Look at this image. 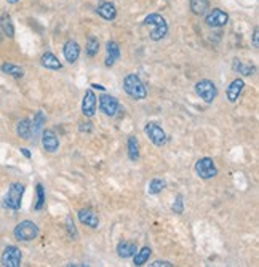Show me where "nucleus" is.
Here are the masks:
<instances>
[{
  "label": "nucleus",
  "instance_id": "obj_31",
  "mask_svg": "<svg viewBox=\"0 0 259 267\" xmlns=\"http://www.w3.org/2000/svg\"><path fill=\"white\" fill-rule=\"evenodd\" d=\"M66 229H67V234H69V237H71L72 240H76L77 239V229H76V224H74V219L69 216L67 219H66Z\"/></svg>",
  "mask_w": 259,
  "mask_h": 267
},
{
  "label": "nucleus",
  "instance_id": "obj_12",
  "mask_svg": "<svg viewBox=\"0 0 259 267\" xmlns=\"http://www.w3.org/2000/svg\"><path fill=\"white\" fill-rule=\"evenodd\" d=\"M96 95L93 90H86L85 91V96H83V101H82V112L85 117H93L96 114Z\"/></svg>",
  "mask_w": 259,
  "mask_h": 267
},
{
  "label": "nucleus",
  "instance_id": "obj_36",
  "mask_svg": "<svg viewBox=\"0 0 259 267\" xmlns=\"http://www.w3.org/2000/svg\"><path fill=\"white\" fill-rule=\"evenodd\" d=\"M20 150H21V154L26 157V159H31V152H29V150H27L26 147H21Z\"/></svg>",
  "mask_w": 259,
  "mask_h": 267
},
{
  "label": "nucleus",
  "instance_id": "obj_14",
  "mask_svg": "<svg viewBox=\"0 0 259 267\" xmlns=\"http://www.w3.org/2000/svg\"><path fill=\"white\" fill-rule=\"evenodd\" d=\"M245 88V82L241 79H235L230 82V85L227 86V90H226V96H227V101L229 103H237L239 101V98L241 95V91H243Z\"/></svg>",
  "mask_w": 259,
  "mask_h": 267
},
{
  "label": "nucleus",
  "instance_id": "obj_32",
  "mask_svg": "<svg viewBox=\"0 0 259 267\" xmlns=\"http://www.w3.org/2000/svg\"><path fill=\"white\" fill-rule=\"evenodd\" d=\"M171 210H173V213H176V214H182L184 213V200H182L181 194L176 195V200H175V203H173Z\"/></svg>",
  "mask_w": 259,
  "mask_h": 267
},
{
  "label": "nucleus",
  "instance_id": "obj_22",
  "mask_svg": "<svg viewBox=\"0 0 259 267\" xmlns=\"http://www.w3.org/2000/svg\"><path fill=\"white\" fill-rule=\"evenodd\" d=\"M151 254H152V249L151 246H142L139 251H136L135 253V256H133V264L135 266H144L149 261V258H151Z\"/></svg>",
  "mask_w": 259,
  "mask_h": 267
},
{
  "label": "nucleus",
  "instance_id": "obj_24",
  "mask_svg": "<svg viewBox=\"0 0 259 267\" xmlns=\"http://www.w3.org/2000/svg\"><path fill=\"white\" fill-rule=\"evenodd\" d=\"M2 72L7 74V75H11V77H15V79H21L22 75H24V69L16 66V64H11V62H3Z\"/></svg>",
  "mask_w": 259,
  "mask_h": 267
},
{
  "label": "nucleus",
  "instance_id": "obj_38",
  "mask_svg": "<svg viewBox=\"0 0 259 267\" xmlns=\"http://www.w3.org/2000/svg\"><path fill=\"white\" fill-rule=\"evenodd\" d=\"M7 2H8V3H18L20 0H7Z\"/></svg>",
  "mask_w": 259,
  "mask_h": 267
},
{
  "label": "nucleus",
  "instance_id": "obj_13",
  "mask_svg": "<svg viewBox=\"0 0 259 267\" xmlns=\"http://www.w3.org/2000/svg\"><path fill=\"white\" fill-rule=\"evenodd\" d=\"M79 221L85 226H88L91 229L100 227V216H98V213L91 210V208H82V210L79 211Z\"/></svg>",
  "mask_w": 259,
  "mask_h": 267
},
{
  "label": "nucleus",
  "instance_id": "obj_5",
  "mask_svg": "<svg viewBox=\"0 0 259 267\" xmlns=\"http://www.w3.org/2000/svg\"><path fill=\"white\" fill-rule=\"evenodd\" d=\"M195 93L200 96L201 101H205L206 104H211L218 98V86L215 85L213 80L203 79L195 83Z\"/></svg>",
  "mask_w": 259,
  "mask_h": 267
},
{
  "label": "nucleus",
  "instance_id": "obj_3",
  "mask_svg": "<svg viewBox=\"0 0 259 267\" xmlns=\"http://www.w3.org/2000/svg\"><path fill=\"white\" fill-rule=\"evenodd\" d=\"M24 184L21 183H13L8 187V192L5 194L3 200H2V205L7 208V210L11 211H18L21 208V202H22V195H24Z\"/></svg>",
  "mask_w": 259,
  "mask_h": 267
},
{
  "label": "nucleus",
  "instance_id": "obj_4",
  "mask_svg": "<svg viewBox=\"0 0 259 267\" xmlns=\"http://www.w3.org/2000/svg\"><path fill=\"white\" fill-rule=\"evenodd\" d=\"M13 234L16 237V240L20 242H31V240H36L39 234H40V229L36 223L32 221H21L18 226L15 227Z\"/></svg>",
  "mask_w": 259,
  "mask_h": 267
},
{
  "label": "nucleus",
  "instance_id": "obj_2",
  "mask_svg": "<svg viewBox=\"0 0 259 267\" xmlns=\"http://www.w3.org/2000/svg\"><path fill=\"white\" fill-rule=\"evenodd\" d=\"M123 90L130 98H133V100H138V101L147 98L146 85H144V82L136 74H130L123 79Z\"/></svg>",
  "mask_w": 259,
  "mask_h": 267
},
{
  "label": "nucleus",
  "instance_id": "obj_27",
  "mask_svg": "<svg viewBox=\"0 0 259 267\" xmlns=\"http://www.w3.org/2000/svg\"><path fill=\"white\" fill-rule=\"evenodd\" d=\"M234 71H239L241 75H246V77H250V75L255 74L256 67L255 66H250V64H243L240 60H234Z\"/></svg>",
  "mask_w": 259,
  "mask_h": 267
},
{
  "label": "nucleus",
  "instance_id": "obj_19",
  "mask_svg": "<svg viewBox=\"0 0 259 267\" xmlns=\"http://www.w3.org/2000/svg\"><path fill=\"white\" fill-rule=\"evenodd\" d=\"M189 7L195 16H203L210 10V0H189Z\"/></svg>",
  "mask_w": 259,
  "mask_h": 267
},
{
  "label": "nucleus",
  "instance_id": "obj_21",
  "mask_svg": "<svg viewBox=\"0 0 259 267\" xmlns=\"http://www.w3.org/2000/svg\"><path fill=\"white\" fill-rule=\"evenodd\" d=\"M0 29L3 31V34L10 39L15 37V27H13V21H11L8 13H3L0 16Z\"/></svg>",
  "mask_w": 259,
  "mask_h": 267
},
{
  "label": "nucleus",
  "instance_id": "obj_20",
  "mask_svg": "<svg viewBox=\"0 0 259 267\" xmlns=\"http://www.w3.org/2000/svg\"><path fill=\"white\" fill-rule=\"evenodd\" d=\"M16 133L21 139H31L32 136V122L29 119H22L18 122V126H16Z\"/></svg>",
  "mask_w": 259,
  "mask_h": 267
},
{
  "label": "nucleus",
  "instance_id": "obj_15",
  "mask_svg": "<svg viewBox=\"0 0 259 267\" xmlns=\"http://www.w3.org/2000/svg\"><path fill=\"white\" fill-rule=\"evenodd\" d=\"M62 53H64V58L69 64H74V62H77L80 56V45L76 40H67L64 43V48H62Z\"/></svg>",
  "mask_w": 259,
  "mask_h": 267
},
{
  "label": "nucleus",
  "instance_id": "obj_37",
  "mask_svg": "<svg viewBox=\"0 0 259 267\" xmlns=\"http://www.w3.org/2000/svg\"><path fill=\"white\" fill-rule=\"evenodd\" d=\"M91 86H93V88H98V90H104L101 85H98V83H91Z\"/></svg>",
  "mask_w": 259,
  "mask_h": 267
},
{
  "label": "nucleus",
  "instance_id": "obj_23",
  "mask_svg": "<svg viewBox=\"0 0 259 267\" xmlns=\"http://www.w3.org/2000/svg\"><path fill=\"white\" fill-rule=\"evenodd\" d=\"M128 159L131 162L139 160V143H138L136 136L128 138Z\"/></svg>",
  "mask_w": 259,
  "mask_h": 267
},
{
  "label": "nucleus",
  "instance_id": "obj_35",
  "mask_svg": "<svg viewBox=\"0 0 259 267\" xmlns=\"http://www.w3.org/2000/svg\"><path fill=\"white\" fill-rule=\"evenodd\" d=\"M258 34L259 32H258V27H256L255 29V34H253V46H255V48H258V46H259V42H258V37L259 36H258Z\"/></svg>",
  "mask_w": 259,
  "mask_h": 267
},
{
  "label": "nucleus",
  "instance_id": "obj_33",
  "mask_svg": "<svg viewBox=\"0 0 259 267\" xmlns=\"http://www.w3.org/2000/svg\"><path fill=\"white\" fill-rule=\"evenodd\" d=\"M79 131L80 133H91L93 131V125H91V122H80Z\"/></svg>",
  "mask_w": 259,
  "mask_h": 267
},
{
  "label": "nucleus",
  "instance_id": "obj_8",
  "mask_svg": "<svg viewBox=\"0 0 259 267\" xmlns=\"http://www.w3.org/2000/svg\"><path fill=\"white\" fill-rule=\"evenodd\" d=\"M21 249L15 245H8L3 249L2 258H0V263H2L3 267H20L21 266Z\"/></svg>",
  "mask_w": 259,
  "mask_h": 267
},
{
  "label": "nucleus",
  "instance_id": "obj_1",
  "mask_svg": "<svg viewBox=\"0 0 259 267\" xmlns=\"http://www.w3.org/2000/svg\"><path fill=\"white\" fill-rule=\"evenodd\" d=\"M144 24L152 27L149 37H151V40H154V42H160V40L165 39V36L168 34V22L159 13L147 15L146 18H144Z\"/></svg>",
  "mask_w": 259,
  "mask_h": 267
},
{
  "label": "nucleus",
  "instance_id": "obj_34",
  "mask_svg": "<svg viewBox=\"0 0 259 267\" xmlns=\"http://www.w3.org/2000/svg\"><path fill=\"white\" fill-rule=\"evenodd\" d=\"M151 267H173L170 261H154L152 264H149Z\"/></svg>",
  "mask_w": 259,
  "mask_h": 267
},
{
  "label": "nucleus",
  "instance_id": "obj_6",
  "mask_svg": "<svg viewBox=\"0 0 259 267\" xmlns=\"http://www.w3.org/2000/svg\"><path fill=\"white\" fill-rule=\"evenodd\" d=\"M144 133H146V136L151 139L157 147L165 146L166 141H168V136H166L165 130L157 123V122H149V123L144 126Z\"/></svg>",
  "mask_w": 259,
  "mask_h": 267
},
{
  "label": "nucleus",
  "instance_id": "obj_26",
  "mask_svg": "<svg viewBox=\"0 0 259 267\" xmlns=\"http://www.w3.org/2000/svg\"><path fill=\"white\" fill-rule=\"evenodd\" d=\"M165 187H166V181H165V179L155 178V179H152L151 183H149L147 194H151V195H157V194L162 192V190H163Z\"/></svg>",
  "mask_w": 259,
  "mask_h": 267
},
{
  "label": "nucleus",
  "instance_id": "obj_7",
  "mask_svg": "<svg viewBox=\"0 0 259 267\" xmlns=\"http://www.w3.org/2000/svg\"><path fill=\"white\" fill-rule=\"evenodd\" d=\"M195 173L201 179H213L218 175V168L211 157H203L195 162Z\"/></svg>",
  "mask_w": 259,
  "mask_h": 267
},
{
  "label": "nucleus",
  "instance_id": "obj_25",
  "mask_svg": "<svg viewBox=\"0 0 259 267\" xmlns=\"http://www.w3.org/2000/svg\"><path fill=\"white\" fill-rule=\"evenodd\" d=\"M85 51H86V55H88L90 58L96 56L98 53H100V40H98L95 36H90L88 40H86Z\"/></svg>",
  "mask_w": 259,
  "mask_h": 267
},
{
  "label": "nucleus",
  "instance_id": "obj_29",
  "mask_svg": "<svg viewBox=\"0 0 259 267\" xmlns=\"http://www.w3.org/2000/svg\"><path fill=\"white\" fill-rule=\"evenodd\" d=\"M106 50H107V56L112 58L114 61L120 60V46L117 42H114V40H109L107 45H106Z\"/></svg>",
  "mask_w": 259,
  "mask_h": 267
},
{
  "label": "nucleus",
  "instance_id": "obj_11",
  "mask_svg": "<svg viewBox=\"0 0 259 267\" xmlns=\"http://www.w3.org/2000/svg\"><path fill=\"white\" fill-rule=\"evenodd\" d=\"M42 146L50 154H53L60 149V138L56 136V133L53 130H43L42 131Z\"/></svg>",
  "mask_w": 259,
  "mask_h": 267
},
{
  "label": "nucleus",
  "instance_id": "obj_16",
  "mask_svg": "<svg viewBox=\"0 0 259 267\" xmlns=\"http://www.w3.org/2000/svg\"><path fill=\"white\" fill-rule=\"evenodd\" d=\"M136 251H138L136 243H133V242H126V240L119 242V245H117V254H119V258H122V259L133 258Z\"/></svg>",
  "mask_w": 259,
  "mask_h": 267
},
{
  "label": "nucleus",
  "instance_id": "obj_28",
  "mask_svg": "<svg viewBox=\"0 0 259 267\" xmlns=\"http://www.w3.org/2000/svg\"><path fill=\"white\" fill-rule=\"evenodd\" d=\"M45 122H47V117H45L42 111H39L36 114V117H34V122H32V133L34 135H39V133L42 131Z\"/></svg>",
  "mask_w": 259,
  "mask_h": 267
},
{
  "label": "nucleus",
  "instance_id": "obj_30",
  "mask_svg": "<svg viewBox=\"0 0 259 267\" xmlns=\"http://www.w3.org/2000/svg\"><path fill=\"white\" fill-rule=\"evenodd\" d=\"M36 192H37V202H36V205H34V210L40 211L45 205V189L42 184L36 185Z\"/></svg>",
  "mask_w": 259,
  "mask_h": 267
},
{
  "label": "nucleus",
  "instance_id": "obj_9",
  "mask_svg": "<svg viewBox=\"0 0 259 267\" xmlns=\"http://www.w3.org/2000/svg\"><path fill=\"white\" fill-rule=\"evenodd\" d=\"M100 109L102 114H106L107 117H115L117 112L120 111V104L117 101V98H114L112 95H101L100 96Z\"/></svg>",
  "mask_w": 259,
  "mask_h": 267
},
{
  "label": "nucleus",
  "instance_id": "obj_18",
  "mask_svg": "<svg viewBox=\"0 0 259 267\" xmlns=\"http://www.w3.org/2000/svg\"><path fill=\"white\" fill-rule=\"evenodd\" d=\"M40 62H42L43 67L50 69V71H60V69H62L61 61L58 60V58L53 53H51V51H47V53H43L42 58H40Z\"/></svg>",
  "mask_w": 259,
  "mask_h": 267
},
{
  "label": "nucleus",
  "instance_id": "obj_10",
  "mask_svg": "<svg viewBox=\"0 0 259 267\" xmlns=\"http://www.w3.org/2000/svg\"><path fill=\"white\" fill-rule=\"evenodd\" d=\"M206 26L210 27H222L229 22V15L221 8H213L205 18Z\"/></svg>",
  "mask_w": 259,
  "mask_h": 267
},
{
  "label": "nucleus",
  "instance_id": "obj_17",
  "mask_svg": "<svg viewBox=\"0 0 259 267\" xmlns=\"http://www.w3.org/2000/svg\"><path fill=\"white\" fill-rule=\"evenodd\" d=\"M96 13L106 21H114L115 18H117V8H115V5L111 2L101 3L100 7L96 8Z\"/></svg>",
  "mask_w": 259,
  "mask_h": 267
}]
</instances>
